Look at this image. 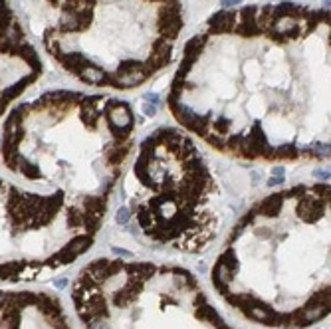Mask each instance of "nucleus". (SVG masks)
I'll return each instance as SVG.
<instances>
[{
  "label": "nucleus",
  "instance_id": "a211bd4d",
  "mask_svg": "<svg viewBox=\"0 0 331 329\" xmlns=\"http://www.w3.org/2000/svg\"><path fill=\"white\" fill-rule=\"evenodd\" d=\"M240 2H242V0H222V6H224V10H228L232 6H238Z\"/></svg>",
  "mask_w": 331,
  "mask_h": 329
},
{
  "label": "nucleus",
  "instance_id": "2eb2a0df",
  "mask_svg": "<svg viewBox=\"0 0 331 329\" xmlns=\"http://www.w3.org/2000/svg\"><path fill=\"white\" fill-rule=\"evenodd\" d=\"M228 129H230V121L228 119H224V117H220V119H216V123H214V135H218V137H224L226 133H228Z\"/></svg>",
  "mask_w": 331,
  "mask_h": 329
},
{
  "label": "nucleus",
  "instance_id": "f257e3e1",
  "mask_svg": "<svg viewBox=\"0 0 331 329\" xmlns=\"http://www.w3.org/2000/svg\"><path fill=\"white\" fill-rule=\"evenodd\" d=\"M91 242L93 238L89 234H78L74 236V240H70L54 258H52V266H60V264H70L74 262L80 254H83L85 250L91 248Z\"/></svg>",
  "mask_w": 331,
  "mask_h": 329
},
{
  "label": "nucleus",
  "instance_id": "6ab92c4d",
  "mask_svg": "<svg viewBox=\"0 0 331 329\" xmlns=\"http://www.w3.org/2000/svg\"><path fill=\"white\" fill-rule=\"evenodd\" d=\"M145 99H149L147 103H159V93H153V91H149V93H145Z\"/></svg>",
  "mask_w": 331,
  "mask_h": 329
},
{
  "label": "nucleus",
  "instance_id": "dca6fc26",
  "mask_svg": "<svg viewBox=\"0 0 331 329\" xmlns=\"http://www.w3.org/2000/svg\"><path fill=\"white\" fill-rule=\"evenodd\" d=\"M129 218H131L129 208H119V210H117V214H115L117 224H127V222H129Z\"/></svg>",
  "mask_w": 331,
  "mask_h": 329
},
{
  "label": "nucleus",
  "instance_id": "4468645a",
  "mask_svg": "<svg viewBox=\"0 0 331 329\" xmlns=\"http://www.w3.org/2000/svg\"><path fill=\"white\" fill-rule=\"evenodd\" d=\"M143 64L141 62H137V60H123L121 64H119V70H117V76H123V74H129V72H133V70H139Z\"/></svg>",
  "mask_w": 331,
  "mask_h": 329
},
{
  "label": "nucleus",
  "instance_id": "412c9836",
  "mask_svg": "<svg viewBox=\"0 0 331 329\" xmlns=\"http://www.w3.org/2000/svg\"><path fill=\"white\" fill-rule=\"evenodd\" d=\"M113 254H117V256H125V258H131V256H133L131 252H127V250H121V248H113Z\"/></svg>",
  "mask_w": 331,
  "mask_h": 329
},
{
  "label": "nucleus",
  "instance_id": "aec40b11",
  "mask_svg": "<svg viewBox=\"0 0 331 329\" xmlns=\"http://www.w3.org/2000/svg\"><path fill=\"white\" fill-rule=\"evenodd\" d=\"M282 181H284V177H270L268 187H278V185H282Z\"/></svg>",
  "mask_w": 331,
  "mask_h": 329
},
{
  "label": "nucleus",
  "instance_id": "a878e982",
  "mask_svg": "<svg viewBox=\"0 0 331 329\" xmlns=\"http://www.w3.org/2000/svg\"><path fill=\"white\" fill-rule=\"evenodd\" d=\"M52 2H56V0H52Z\"/></svg>",
  "mask_w": 331,
  "mask_h": 329
},
{
  "label": "nucleus",
  "instance_id": "b1692460",
  "mask_svg": "<svg viewBox=\"0 0 331 329\" xmlns=\"http://www.w3.org/2000/svg\"><path fill=\"white\" fill-rule=\"evenodd\" d=\"M4 299H6V293H2V291H0V305L4 303Z\"/></svg>",
  "mask_w": 331,
  "mask_h": 329
},
{
  "label": "nucleus",
  "instance_id": "393cba45",
  "mask_svg": "<svg viewBox=\"0 0 331 329\" xmlns=\"http://www.w3.org/2000/svg\"><path fill=\"white\" fill-rule=\"evenodd\" d=\"M0 147H2V135H0Z\"/></svg>",
  "mask_w": 331,
  "mask_h": 329
},
{
  "label": "nucleus",
  "instance_id": "ddd939ff",
  "mask_svg": "<svg viewBox=\"0 0 331 329\" xmlns=\"http://www.w3.org/2000/svg\"><path fill=\"white\" fill-rule=\"evenodd\" d=\"M12 24V10L10 6H0V38L4 36V32L8 30V26Z\"/></svg>",
  "mask_w": 331,
  "mask_h": 329
},
{
  "label": "nucleus",
  "instance_id": "20e7f679",
  "mask_svg": "<svg viewBox=\"0 0 331 329\" xmlns=\"http://www.w3.org/2000/svg\"><path fill=\"white\" fill-rule=\"evenodd\" d=\"M56 58L60 60V64H62L70 74H76V76L89 64V60H87L83 54H80V52H58Z\"/></svg>",
  "mask_w": 331,
  "mask_h": 329
},
{
  "label": "nucleus",
  "instance_id": "6e6552de",
  "mask_svg": "<svg viewBox=\"0 0 331 329\" xmlns=\"http://www.w3.org/2000/svg\"><path fill=\"white\" fill-rule=\"evenodd\" d=\"M36 76H38V74H36V72H32L28 78H22L20 82H16V83H14V85H10V87H4L2 91H0V99H2L4 103H8V101L16 99V97H18V95L26 89V85H28L30 82H34V80H36Z\"/></svg>",
  "mask_w": 331,
  "mask_h": 329
},
{
  "label": "nucleus",
  "instance_id": "f8f14e48",
  "mask_svg": "<svg viewBox=\"0 0 331 329\" xmlns=\"http://www.w3.org/2000/svg\"><path fill=\"white\" fill-rule=\"evenodd\" d=\"M18 171H20V173H22L26 179H30V181H36V179H40V177H42V171H40V167H38V164H32V163H28L26 159L20 163Z\"/></svg>",
  "mask_w": 331,
  "mask_h": 329
},
{
  "label": "nucleus",
  "instance_id": "9b49d317",
  "mask_svg": "<svg viewBox=\"0 0 331 329\" xmlns=\"http://www.w3.org/2000/svg\"><path fill=\"white\" fill-rule=\"evenodd\" d=\"M205 44H207V36H203V34L193 36V38L185 44V60H193V62H197L201 50L205 48Z\"/></svg>",
  "mask_w": 331,
  "mask_h": 329
},
{
  "label": "nucleus",
  "instance_id": "f3484780",
  "mask_svg": "<svg viewBox=\"0 0 331 329\" xmlns=\"http://www.w3.org/2000/svg\"><path fill=\"white\" fill-rule=\"evenodd\" d=\"M143 113H145L147 117H153V115L157 113V105H155V103H143Z\"/></svg>",
  "mask_w": 331,
  "mask_h": 329
},
{
  "label": "nucleus",
  "instance_id": "423d86ee",
  "mask_svg": "<svg viewBox=\"0 0 331 329\" xmlns=\"http://www.w3.org/2000/svg\"><path fill=\"white\" fill-rule=\"evenodd\" d=\"M297 24H299L297 16H278V18H274V24H272L270 32L276 38H280V36L288 38V36L297 34Z\"/></svg>",
  "mask_w": 331,
  "mask_h": 329
},
{
  "label": "nucleus",
  "instance_id": "5701e85b",
  "mask_svg": "<svg viewBox=\"0 0 331 329\" xmlns=\"http://www.w3.org/2000/svg\"><path fill=\"white\" fill-rule=\"evenodd\" d=\"M66 284H68L66 280H56V284H54V286H56L58 289H62V288H66Z\"/></svg>",
  "mask_w": 331,
  "mask_h": 329
},
{
  "label": "nucleus",
  "instance_id": "4be33fe9",
  "mask_svg": "<svg viewBox=\"0 0 331 329\" xmlns=\"http://www.w3.org/2000/svg\"><path fill=\"white\" fill-rule=\"evenodd\" d=\"M272 173H274V177H284V175H286V169H284V167H274Z\"/></svg>",
  "mask_w": 331,
  "mask_h": 329
},
{
  "label": "nucleus",
  "instance_id": "f03ea898",
  "mask_svg": "<svg viewBox=\"0 0 331 329\" xmlns=\"http://www.w3.org/2000/svg\"><path fill=\"white\" fill-rule=\"evenodd\" d=\"M171 52H173V40L169 38H157L155 44H153V54L149 56V60L145 62V68L149 74L165 68L169 62H171Z\"/></svg>",
  "mask_w": 331,
  "mask_h": 329
},
{
  "label": "nucleus",
  "instance_id": "39448f33",
  "mask_svg": "<svg viewBox=\"0 0 331 329\" xmlns=\"http://www.w3.org/2000/svg\"><path fill=\"white\" fill-rule=\"evenodd\" d=\"M151 74L147 72L145 64L139 68V70H133L129 74H123V76H115V78H109V82L115 85V87H135L139 83H143Z\"/></svg>",
  "mask_w": 331,
  "mask_h": 329
},
{
  "label": "nucleus",
  "instance_id": "1a4fd4ad",
  "mask_svg": "<svg viewBox=\"0 0 331 329\" xmlns=\"http://www.w3.org/2000/svg\"><path fill=\"white\" fill-rule=\"evenodd\" d=\"M85 83H93V85H101V83H105V82H109V76L101 70V68H97V66H91V64H87L80 74H78Z\"/></svg>",
  "mask_w": 331,
  "mask_h": 329
},
{
  "label": "nucleus",
  "instance_id": "0eeeda50",
  "mask_svg": "<svg viewBox=\"0 0 331 329\" xmlns=\"http://www.w3.org/2000/svg\"><path fill=\"white\" fill-rule=\"evenodd\" d=\"M284 199H286V195H270V197H266V199L256 206L258 216H266V218L278 216V212H280V208H282V205H284Z\"/></svg>",
  "mask_w": 331,
  "mask_h": 329
},
{
  "label": "nucleus",
  "instance_id": "9d476101",
  "mask_svg": "<svg viewBox=\"0 0 331 329\" xmlns=\"http://www.w3.org/2000/svg\"><path fill=\"white\" fill-rule=\"evenodd\" d=\"M16 54L26 62V64H30L34 70L32 72H36V74H40V70H42V62H40V58H38V52L30 46V44H20L18 46V50H16Z\"/></svg>",
  "mask_w": 331,
  "mask_h": 329
},
{
  "label": "nucleus",
  "instance_id": "7ed1b4c3",
  "mask_svg": "<svg viewBox=\"0 0 331 329\" xmlns=\"http://www.w3.org/2000/svg\"><path fill=\"white\" fill-rule=\"evenodd\" d=\"M208 26H210V32H214V34L232 32L234 26H236V14L230 12V10H220V12L210 16Z\"/></svg>",
  "mask_w": 331,
  "mask_h": 329
}]
</instances>
